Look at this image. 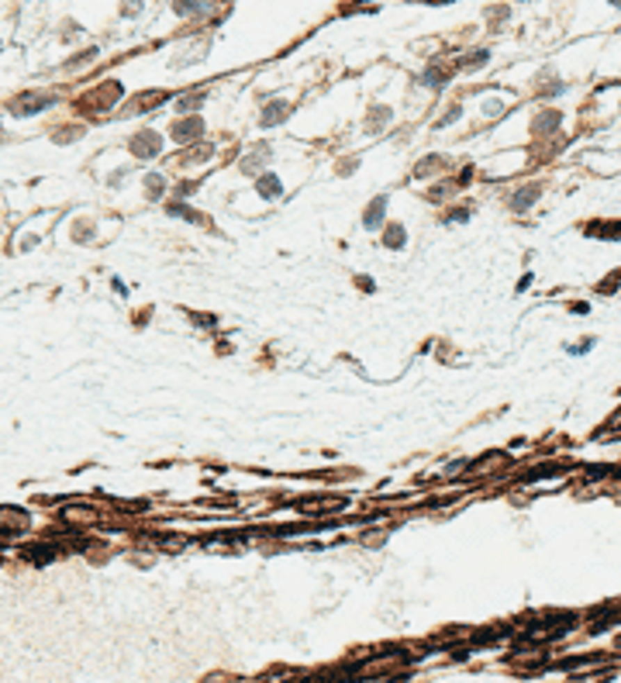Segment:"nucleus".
<instances>
[{"label":"nucleus","instance_id":"obj_1","mask_svg":"<svg viewBox=\"0 0 621 683\" xmlns=\"http://www.w3.org/2000/svg\"><path fill=\"white\" fill-rule=\"evenodd\" d=\"M131 152H135V156H156V152H159V138H156L152 131L135 135V138H131Z\"/></svg>","mask_w":621,"mask_h":683},{"label":"nucleus","instance_id":"obj_2","mask_svg":"<svg viewBox=\"0 0 621 683\" xmlns=\"http://www.w3.org/2000/svg\"><path fill=\"white\" fill-rule=\"evenodd\" d=\"M52 97H28V100H17L14 104V114H28V110H42V107H49Z\"/></svg>","mask_w":621,"mask_h":683},{"label":"nucleus","instance_id":"obj_3","mask_svg":"<svg viewBox=\"0 0 621 683\" xmlns=\"http://www.w3.org/2000/svg\"><path fill=\"white\" fill-rule=\"evenodd\" d=\"M535 197H538V187H525L522 194H518V197H515V200H511V207H515V211H525V207L532 204Z\"/></svg>","mask_w":621,"mask_h":683},{"label":"nucleus","instance_id":"obj_4","mask_svg":"<svg viewBox=\"0 0 621 683\" xmlns=\"http://www.w3.org/2000/svg\"><path fill=\"white\" fill-rule=\"evenodd\" d=\"M387 245H404V235H401V228H390V235H387Z\"/></svg>","mask_w":621,"mask_h":683},{"label":"nucleus","instance_id":"obj_5","mask_svg":"<svg viewBox=\"0 0 621 683\" xmlns=\"http://www.w3.org/2000/svg\"><path fill=\"white\" fill-rule=\"evenodd\" d=\"M615 3H621V0H615Z\"/></svg>","mask_w":621,"mask_h":683}]
</instances>
